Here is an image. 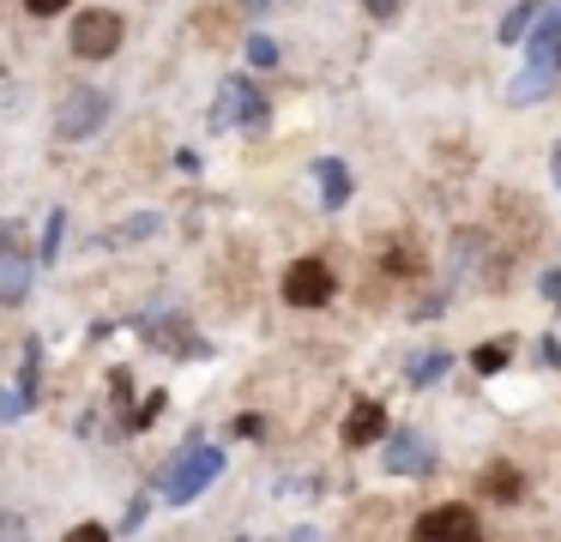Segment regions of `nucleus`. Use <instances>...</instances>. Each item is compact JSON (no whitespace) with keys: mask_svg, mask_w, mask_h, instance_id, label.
<instances>
[{"mask_svg":"<svg viewBox=\"0 0 561 542\" xmlns=\"http://www.w3.org/2000/svg\"><path fill=\"white\" fill-rule=\"evenodd\" d=\"M380 434H387V410H380L375 397H356L351 416H344V446H368V440H380Z\"/></svg>","mask_w":561,"mask_h":542,"instance_id":"nucleus-10","label":"nucleus"},{"mask_svg":"<svg viewBox=\"0 0 561 542\" xmlns=\"http://www.w3.org/2000/svg\"><path fill=\"white\" fill-rule=\"evenodd\" d=\"M447 368H453V356H447V349H428V356H416L411 368H404V380H411V385H435Z\"/></svg>","mask_w":561,"mask_h":542,"instance_id":"nucleus-15","label":"nucleus"},{"mask_svg":"<svg viewBox=\"0 0 561 542\" xmlns=\"http://www.w3.org/2000/svg\"><path fill=\"white\" fill-rule=\"evenodd\" d=\"M158 410H163V392H151L146 404L134 410V416H127V434H139V428H151V422H158Z\"/></svg>","mask_w":561,"mask_h":542,"instance_id":"nucleus-24","label":"nucleus"},{"mask_svg":"<svg viewBox=\"0 0 561 542\" xmlns=\"http://www.w3.org/2000/svg\"><path fill=\"white\" fill-rule=\"evenodd\" d=\"M332 296H339V277H332L327 260L284 265V301H290V308H327Z\"/></svg>","mask_w":561,"mask_h":542,"instance_id":"nucleus-5","label":"nucleus"},{"mask_svg":"<svg viewBox=\"0 0 561 542\" xmlns=\"http://www.w3.org/2000/svg\"><path fill=\"white\" fill-rule=\"evenodd\" d=\"M556 181H561V145H556Z\"/></svg>","mask_w":561,"mask_h":542,"instance_id":"nucleus-31","label":"nucleus"},{"mask_svg":"<svg viewBox=\"0 0 561 542\" xmlns=\"http://www.w3.org/2000/svg\"><path fill=\"white\" fill-rule=\"evenodd\" d=\"M387 272L392 277H416V272H423V253H416L411 241H392V247H387Z\"/></svg>","mask_w":561,"mask_h":542,"instance_id":"nucleus-18","label":"nucleus"},{"mask_svg":"<svg viewBox=\"0 0 561 542\" xmlns=\"http://www.w3.org/2000/svg\"><path fill=\"white\" fill-rule=\"evenodd\" d=\"M368 19H399V0H363Z\"/></svg>","mask_w":561,"mask_h":542,"instance_id":"nucleus-28","label":"nucleus"},{"mask_svg":"<svg viewBox=\"0 0 561 542\" xmlns=\"http://www.w3.org/2000/svg\"><path fill=\"white\" fill-rule=\"evenodd\" d=\"M543 361H549V368H561V344H556V337H543Z\"/></svg>","mask_w":561,"mask_h":542,"instance_id":"nucleus-30","label":"nucleus"},{"mask_svg":"<svg viewBox=\"0 0 561 542\" xmlns=\"http://www.w3.org/2000/svg\"><path fill=\"white\" fill-rule=\"evenodd\" d=\"M151 229H158V217H134V223H122V229H110V235H103V247H122V241H139V235H151Z\"/></svg>","mask_w":561,"mask_h":542,"instance_id":"nucleus-20","label":"nucleus"},{"mask_svg":"<svg viewBox=\"0 0 561 542\" xmlns=\"http://www.w3.org/2000/svg\"><path fill=\"white\" fill-rule=\"evenodd\" d=\"M110 115H115V96L98 91V84H79V91H67L61 108H55V132H61V139H73V145L79 139H98Z\"/></svg>","mask_w":561,"mask_h":542,"instance_id":"nucleus-2","label":"nucleus"},{"mask_svg":"<svg viewBox=\"0 0 561 542\" xmlns=\"http://www.w3.org/2000/svg\"><path fill=\"white\" fill-rule=\"evenodd\" d=\"M139 337H146L151 349H170V356H187V361L206 356V344H199V337L187 332L182 313H163V320H158V313H139Z\"/></svg>","mask_w":561,"mask_h":542,"instance_id":"nucleus-6","label":"nucleus"},{"mask_svg":"<svg viewBox=\"0 0 561 542\" xmlns=\"http://www.w3.org/2000/svg\"><path fill=\"white\" fill-rule=\"evenodd\" d=\"M248 60H254V67H278V43H272V36H248Z\"/></svg>","mask_w":561,"mask_h":542,"instance_id":"nucleus-22","label":"nucleus"},{"mask_svg":"<svg viewBox=\"0 0 561 542\" xmlns=\"http://www.w3.org/2000/svg\"><path fill=\"white\" fill-rule=\"evenodd\" d=\"M525 48H531V67L561 72V0H556V7H543V24H531Z\"/></svg>","mask_w":561,"mask_h":542,"instance_id":"nucleus-9","label":"nucleus"},{"mask_svg":"<svg viewBox=\"0 0 561 542\" xmlns=\"http://www.w3.org/2000/svg\"><path fill=\"white\" fill-rule=\"evenodd\" d=\"M224 476V452L211 440H187L182 452L170 458V470H163V506H187V500H199V494L211 488V482Z\"/></svg>","mask_w":561,"mask_h":542,"instance_id":"nucleus-1","label":"nucleus"},{"mask_svg":"<svg viewBox=\"0 0 561 542\" xmlns=\"http://www.w3.org/2000/svg\"><path fill=\"white\" fill-rule=\"evenodd\" d=\"M507 361H513V337H501V344H477L471 368H477V373H501Z\"/></svg>","mask_w":561,"mask_h":542,"instance_id":"nucleus-17","label":"nucleus"},{"mask_svg":"<svg viewBox=\"0 0 561 542\" xmlns=\"http://www.w3.org/2000/svg\"><path fill=\"white\" fill-rule=\"evenodd\" d=\"M314 175H320V205H327V211H344V205H351V169H344L339 157H320Z\"/></svg>","mask_w":561,"mask_h":542,"instance_id":"nucleus-11","label":"nucleus"},{"mask_svg":"<svg viewBox=\"0 0 561 542\" xmlns=\"http://www.w3.org/2000/svg\"><path fill=\"white\" fill-rule=\"evenodd\" d=\"M13 253H25V229L13 217H0V260H13Z\"/></svg>","mask_w":561,"mask_h":542,"instance_id":"nucleus-23","label":"nucleus"},{"mask_svg":"<svg viewBox=\"0 0 561 542\" xmlns=\"http://www.w3.org/2000/svg\"><path fill=\"white\" fill-rule=\"evenodd\" d=\"M543 296L561 301V265H549V272H543Z\"/></svg>","mask_w":561,"mask_h":542,"instance_id":"nucleus-29","label":"nucleus"},{"mask_svg":"<svg viewBox=\"0 0 561 542\" xmlns=\"http://www.w3.org/2000/svg\"><path fill=\"white\" fill-rule=\"evenodd\" d=\"M25 296H31V260H25V253H13V260H0V301L19 308Z\"/></svg>","mask_w":561,"mask_h":542,"instance_id":"nucleus-13","label":"nucleus"},{"mask_svg":"<svg viewBox=\"0 0 561 542\" xmlns=\"http://www.w3.org/2000/svg\"><path fill=\"white\" fill-rule=\"evenodd\" d=\"M73 0H25V12H37V19H55V12H67Z\"/></svg>","mask_w":561,"mask_h":542,"instance_id":"nucleus-27","label":"nucleus"},{"mask_svg":"<svg viewBox=\"0 0 561 542\" xmlns=\"http://www.w3.org/2000/svg\"><path fill=\"white\" fill-rule=\"evenodd\" d=\"M435 440L428 434H416V428H404V434H392L387 440V470L392 476H435Z\"/></svg>","mask_w":561,"mask_h":542,"instance_id":"nucleus-7","label":"nucleus"},{"mask_svg":"<svg viewBox=\"0 0 561 542\" xmlns=\"http://www.w3.org/2000/svg\"><path fill=\"white\" fill-rule=\"evenodd\" d=\"M224 24H230V7H199V31L206 36H224Z\"/></svg>","mask_w":561,"mask_h":542,"instance_id":"nucleus-25","label":"nucleus"},{"mask_svg":"<svg viewBox=\"0 0 561 542\" xmlns=\"http://www.w3.org/2000/svg\"><path fill=\"white\" fill-rule=\"evenodd\" d=\"M549 84H556V72H549V67H531V60H525V72L507 84V103H537Z\"/></svg>","mask_w":561,"mask_h":542,"instance_id":"nucleus-14","label":"nucleus"},{"mask_svg":"<svg viewBox=\"0 0 561 542\" xmlns=\"http://www.w3.org/2000/svg\"><path fill=\"white\" fill-rule=\"evenodd\" d=\"M122 36H127L122 12H110V7H85V12L73 19V55H79V60H110L115 48H122Z\"/></svg>","mask_w":561,"mask_h":542,"instance_id":"nucleus-4","label":"nucleus"},{"mask_svg":"<svg viewBox=\"0 0 561 542\" xmlns=\"http://www.w3.org/2000/svg\"><path fill=\"white\" fill-rule=\"evenodd\" d=\"M416 537L423 542H471V537H483V524H477L471 506H428L416 518Z\"/></svg>","mask_w":561,"mask_h":542,"instance_id":"nucleus-8","label":"nucleus"},{"mask_svg":"<svg viewBox=\"0 0 561 542\" xmlns=\"http://www.w3.org/2000/svg\"><path fill=\"white\" fill-rule=\"evenodd\" d=\"M483 494H501V500H519L525 494V476L513 464H495V470H483Z\"/></svg>","mask_w":561,"mask_h":542,"instance_id":"nucleus-16","label":"nucleus"},{"mask_svg":"<svg viewBox=\"0 0 561 542\" xmlns=\"http://www.w3.org/2000/svg\"><path fill=\"white\" fill-rule=\"evenodd\" d=\"M543 19V0H513L507 12H501V24H495V36L501 43H525L531 36V24Z\"/></svg>","mask_w":561,"mask_h":542,"instance_id":"nucleus-12","label":"nucleus"},{"mask_svg":"<svg viewBox=\"0 0 561 542\" xmlns=\"http://www.w3.org/2000/svg\"><path fill=\"white\" fill-rule=\"evenodd\" d=\"M266 115H272L266 96H260L242 72H230V79L218 84V96H211V127H266Z\"/></svg>","mask_w":561,"mask_h":542,"instance_id":"nucleus-3","label":"nucleus"},{"mask_svg":"<svg viewBox=\"0 0 561 542\" xmlns=\"http://www.w3.org/2000/svg\"><path fill=\"white\" fill-rule=\"evenodd\" d=\"M31 404H37V397H31L25 385H0V422H19Z\"/></svg>","mask_w":561,"mask_h":542,"instance_id":"nucleus-19","label":"nucleus"},{"mask_svg":"<svg viewBox=\"0 0 561 542\" xmlns=\"http://www.w3.org/2000/svg\"><path fill=\"white\" fill-rule=\"evenodd\" d=\"M61 235H67V211H49V223H43V265L61 253Z\"/></svg>","mask_w":561,"mask_h":542,"instance_id":"nucleus-21","label":"nucleus"},{"mask_svg":"<svg viewBox=\"0 0 561 542\" xmlns=\"http://www.w3.org/2000/svg\"><path fill=\"white\" fill-rule=\"evenodd\" d=\"M146 512H151V494H139V500H134V506H127V518H122V530H139V524H146Z\"/></svg>","mask_w":561,"mask_h":542,"instance_id":"nucleus-26","label":"nucleus"}]
</instances>
